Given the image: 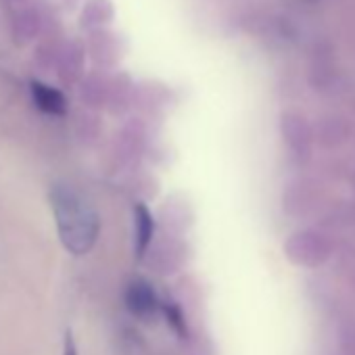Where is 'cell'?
<instances>
[{"instance_id": "cell-6", "label": "cell", "mask_w": 355, "mask_h": 355, "mask_svg": "<svg viewBox=\"0 0 355 355\" xmlns=\"http://www.w3.org/2000/svg\"><path fill=\"white\" fill-rule=\"evenodd\" d=\"M63 355H78V347H76V340H73V334H71V332L65 334V340H63Z\"/></svg>"}, {"instance_id": "cell-1", "label": "cell", "mask_w": 355, "mask_h": 355, "mask_svg": "<svg viewBox=\"0 0 355 355\" xmlns=\"http://www.w3.org/2000/svg\"><path fill=\"white\" fill-rule=\"evenodd\" d=\"M51 207L63 247L71 255H86L98 241L101 220L88 199L73 187L57 184L51 191Z\"/></svg>"}, {"instance_id": "cell-5", "label": "cell", "mask_w": 355, "mask_h": 355, "mask_svg": "<svg viewBox=\"0 0 355 355\" xmlns=\"http://www.w3.org/2000/svg\"><path fill=\"white\" fill-rule=\"evenodd\" d=\"M161 307H163V311H165L167 324H169L178 334H180V336H187V320H184L182 309L175 305V301H163Z\"/></svg>"}, {"instance_id": "cell-4", "label": "cell", "mask_w": 355, "mask_h": 355, "mask_svg": "<svg viewBox=\"0 0 355 355\" xmlns=\"http://www.w3.org/2000/svg\"><path fill=\"white\" fill-rule=\"evenodd\" d=\"M155 236V218L146 205H134V251L138 257H144Z\"/></svg>"}, {"instance_id": "cell-2", "label": "cell", "mask_w": 355, "mask_h": 355, "mask_svg": "<svg viewBox=\"0 0 355 355\" xmlns=\"http://www.w3.org/2000/svg\"><path fill=\"white\" fill-rule=\"evenodd\" d=\"M125 307L138 315V318H153L159 307H161V301L155 293V288L150 286L148 280H142V278H136L128 284L125 288Z\"/></svg>"}, {"instance_id": "cell-3", "label": "cell", "mask_w": 355, "mask_h": 355, "mask_svg": "<svg viewBox=\"0 0 355 355\" xmlns=\"http://www.w3.org/2000/svg\"><path fill=\"white\" fill-rule=\"evenodd\" d=\"M32 90V98H34V105L46 113V115H55V117H61L67 113V98L63 96L61 90L49 86V84H42V82H32L30 86Z\"/></svg>"}]
</instances>
